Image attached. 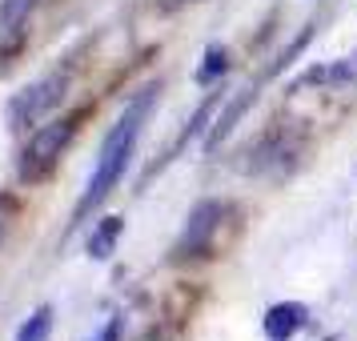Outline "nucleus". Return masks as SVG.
Returning <instances> with one entry per match:
<instances>
[{
	"label": "nucleus",
	"instance_id": "1",
	"mask_svg": "<svg viewBox=\"0 0 357 341\" xmlns=\"http://www.w3.org/2000/svg\"><path fill=\"white\" fill-rule=\"evenodd\" d=\"M153 100H157V89H145V93H141V97L132 100L125 113H121V121L109 129V137L100 141L97 165H93V177H89V185H84L81 201H77L73 225H81L84 217H89V209H97L100 201H105V197L116 189V181L125 177V165H129V157H132L137 132H141V125H145V116H149V109H153Z\"/></svg>",
	"mask_w": 357,
	"mask_h": 341
},
{
	"label": "nucleus",
	"instance_id": "2",
	"mask_svg": "<svg viewBox=\"0 0 357 341\" xmlns=\"http://www.w3.org/2000/svg\"><path fill=\"white\" fill-rule=\"evenodd\" d=\"M73 132H77V121H52V125H40V129L29 137V145L20 153V177H45L56 157L65 153V145L73 141Z\"/></svg>",
	"mask_w": 357,
	"mask_h": 341
},
{
	"label": "nucleus",
	"instance_id": "3",
	"mask_svg": "<svg viewBox=\"0 0 357 341\" xmlns=\"http://www.w3.org/2000/svg\"><path fill=\"white\" fill-rule=\"evenodd\" d=\"M68 81L61 77V73H52V77H45V81L29 84V89H20L17 97H13V105H8V125L13 129H24V125H36L40 116H49L56 105H61V97H65Z\"/></svg>",
	"mask_w": 357,
	"mask_h": 341
},
{
	"label": "nucleus",
	"instance_id": "4",
	"mask_svg": "<svg viewBox=\"0 0 357 341\" xmlns=\"http://www.w3.org/2000/svg\"><path fill=\"white\" fill-rule=\"evenodd\" d=\"M221 217H225V205H221V201H201V205L189 213V225L181 233V241L173 245V253H177V257H201V253L209 249L213 233L221 229Z\"/></svg>",
	"mask_w": 357,
	"mask_h": 341
},
{
	"label": "nucleus",
	"instance_id": "5",
	"mask_svg": "<svg viewBox=\"0 0 357 341\" xmlns=\"http://www.w3.org/2000/svg\"><path fill=\"white\" fill-rule=\"evenodd\" d=\"M305 321H309L305 305H297V301H281V305H273L269 313H265V333H269L273 341H289Z\"/></svg>",
	"mask_w": 357,
	"mask_h": 341
},
{
	"label": "nucleus",
	"instance_id": "6",
	"mask_svg": "<svg viewBox=\"0 0 357 341\" xmlns=\"http://www.w3.org/2000/svg\"><path fill=\"white\" fill-rule=\"evenodd\" d=\"M253 100H257V84H249V89H241V97L233 100V105H229L225 113L217 116V125L209 129V137H205V153H217V145H221V141H225L229 132H233V125L241 121V113L249 109V105H253Z\"/></svg>",
	"mask_w": 357,
	"mask_h": 341
},
{
	"label": "nucleus",
	"instance_id": "7",
	"mask_svg": "<svg viewBox=\"0 0 357 341\" xmlns=\"http://www.w3.org/2000/svg\"><path fill=\"white\" fill-rule=\"evenodd\" d=\"M121 233H125V221H121V217H100L97 229L89 233V257L93 261H109Z\"/></svg>",
	"mask_w": 357,
	"mask_h": 341
},
{
	"label": "nucleus",
	"instance_id": "8",
	"mask_svg": "<svg viewBox=\"0 0 357 341\" xmlns=\"http://www.w3.org/2000/svg\"><path fill=\"white\" fill-rule=\"evenodd\" d=\"M36 0H0V40H17L29 24Z\"/></svg>",
	"mask_w": 357,
	"mask_h": 341
},
{
	"label": "nucleus",
	"instance_id": "9",
	"mask_svg": "<svg viewBox=\"0 0 357 341\" xmlns=\"http://www.w3.org/2000/svg\"><path fill=\"white\" fill-rule=\"evenodd\" d=\"M49 333H52V305H40V309H33L29 321L20 325L17 341H49Z\"/></svg>",
	"mask_w": 357,
	"mask_h": 341
},
{
	"label": "nucleus",
	"instance_id": "10",
	"mask_svg": "<svg viewBox=\"0 0 357 341\" xmlns=\"http://www.w3.org/2000/svg\"><path fill=\"white\" fill-rule=\"evenodd\" d=\"M229 73V52L221 45H209L205 49V65L197 68V84H213L217 77H225Z\"/></svg>",
	"mask_w": 357,
	"mask_h": 341
},
{
	"label": "nucleus",
	"instance_id": "11",
	"mask_svg": "<svg viewBox=\"0 0 357 341\" xmlns=\"http://www.w3.org/2000/svg\"><path fill=\"white\" fill-rule=\"evenodd\" d=\"M209 113H213V100H205V105H201V109H197V116H193V121H189V129L181 132V145H185V141H189V137H197V132L205 129V121H209Z\"/></svg>",
	"mask_w": 357,
	"mask_h": 341
},
{
	"label": "nucleus",
	"instance_id": "12",
	"mask_svg": "<svg viewBox=\"0 0 357 341\" xmlns=\"http://www.w3.org/2000/svg\"><path fill=\"white\" fill-rule=\"evenodd\" d=\"M116 338H121V317H109V325H105L93 341H116Z\"/></svg>",
	"mask_w": 357,
	"mask_h": 341
},
{
	"label": "nucleus",
	"instance_id": "13",
	"mask_svg": "<svg viewBox=\"0 0 357 341\" xmlns=\"http://www.w3.org/2000/svg\"><path fill=\"white\" fill-rule=\"evenodd\" d=\"M0 233H4V217H0Z\"/></svg>",
	"mask_w": 357,
	"mask_h": 341
}]
</instances>
